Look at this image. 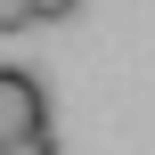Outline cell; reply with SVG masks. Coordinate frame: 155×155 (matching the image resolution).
<instances>
[{
    "label": "cell",
    "mask_w": 155,
    "mask_h": 155,
    "mask_svg": "<svg viewBox=\"0 0 155 155\" xmlns=\"http://www.w3.org/2000/svg\"><path fill=\"white\" fill-rule=\"evenodd\" d=\"M8 147H57L49 139V90H41V74H25V65H0V155Z\"/></svg>",
    "instance_id": "1"
},
{
    "label": "cell",
    "mask_w": 155,
    "mask_h": 155,
    "mask_svg": "<svg viewBox=\"0 0 155 155\" xmlns=\"http://www.w3.org/2000/svg\"><path fill=\"white\" fill-rule=\"evenodd\" d=\"M0 33H33V0H0Z\"/></svg>",
    "instance_id": "2"
},
{
    "label": "cell",
    "mask_w": 155,
    "mask_h": 155,
    "mask_svg": "<svg viewBox=\"0 0 155 155\" xmlns=\"http://www.w3.org/2000/svg\"><path fill=\"white\" fill-rule=\"evenodd\" d=\"M74 8H82V0H33V25H65Z\"/></svg>",
    "instance_id": "3"
}]
</instances>
